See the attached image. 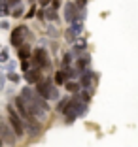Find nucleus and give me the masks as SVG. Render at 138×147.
<instances>
[{
	"mask_svg": "<svg viewBox=\"0 0 138 147\" xmlns=\"http://www.w3.org/2000/svg\"><path fill=\"white\" fill-rule=\"evenodd\" d=\"M76 6H80V8H85V6H87V0H76Z\"/></svg>",
	"mask_w": 138,
	"mask_h": 147,
	"instance_id": "obj_31",
	"label": "nucleus"
},
{
	"mask_svg": "<svg viewBox=\"0 0 138 147\" xmlns=\"http://www.w3.org/2000/svg\"><path fill=\"white\" fill-rule=\"evenodd\" d=\"M23 9H25V6H23V4H17L15 8L12 9V15H13V17H21V15H23Z\"/></svg>",
	"mask_w": 138,
	"mask_h": 147,
	"instance_id": "obj_20",
	"label": "nucleus"
},
{
	"mask_svg": "<svg viewBox=\"0 0 138 147\" xmlns=\"http://www.w3.org/2000/svg\"><path fill=\"white\" fill-rule=\"evenodd\" d=\"M21 68H23V72H27V70L30 68V64H29V59L27 61H23V64H21Z\"/></svg>",
	"mask_w": 138,
	"mask_h": 147,
	"instance_id": "obj_30",
	"label": "nucleus"
},
{
	"mask_svg": "<svg viewBox=\"0 0 138 147\" xmlns=\"http://www.w3.org/2000/svg\"><path fill=\"white\" fill-rule=\"evenodd\" d=\"M72 45H74L76 51H83V49H87V40L85 38H76Z\"/></svg>",
	"mask_w": 138,
	"mask_h": 147,
	"instance_id": "obj_15",
	"label": "nucleus"
},
{
	"mask_svg": "<svg viewBox=\"0 0 138 147\" xmlns=\"http://www.w3.org/2000/svg\"><path fill=\"white\" fill-rule=\"evenodd\" d=\"M53 83L55 81H42V79H40L38 83H36V91L40 92V94L44 96V98H48V92H49V87L53 85Z\"/></svg>",
	"mask_w": 138,
	"mask_h": 147,
	"instance_id": "obj_9",
	"label": "nucleus"
},
{
	"mask_svg": "<svg viewBox=\"0 0 138 147\" xmlns=\"http://www.w3.org/2000/svg\"><path fill=\"white\" fill-rule=\"evenodd\" d=\"M72 59H76V57H74V53H72V51H68L65 57H63V64H61V68H63V70L68 68V66L72 64Z\"/></svg>",
	"mask_w": 138,
	"mask_h": 147,
	"instance_id": "obj_17",
	"label": "nucleus"
},
{
	"mask_svg": "<svg viewBox=\"0 0 138 147\" xmlns=\"http://www.w3.org/2000/svg\"><path fill=\"white\" fill-rule=\"evenodd\" d=\"M32 57H34V66H38V68H42V70H49L51 68V59H49V53L46 51L44 45L38 47V49H34Z\"/></svg>",
	"mask_w": 138,
	"mask_h": 147,
	"instance_id": "obj_4",
	"label": "nucleus"
},
{
	"mask_svg": "<svg viewBox=\"0 0 138 147\" xmlns=\"http://www.w3.org/2000/svg\"><path fill=\"white\" fill-rule=\"evenodd\" d=\"M65 87H66V91L68 92H74V94H76V92H80V87H82V83H76V81H66L65 83Z\"/></svg>",
	"mask_w": 138,
	"mask_h": 147,
	"instance_id": "obj_16",
	"label": "nucleus"
},
{
	"mask_svg": "<svg viewBox=\"0 0 138 147\" xmlns=\"http://www.w3.org/2000/svg\"><path fill=\"white\" fill-rule=\"evenodd\" d=\"M40 123L42 121H38L36 117H29V119H25V126H27V130H29V136H38L40 132H42V126H40Z\"/></svg>",
	"mask_w": 138,
	"mask_h": 147,
	"instance_id": "obj_5",
	"label": "nucleus"
},
{
	"mask_svg": "<svg viewBox=\"0 0 138 147\" xmlns=\"http://www.w3.org/2000/svg\"><path fill=\"white\" fill-rule=\"evenodd\" d=\"M19 59H21V61H27V59H29L30 57V45H27V43H23L21 47H19Z\"/></svg>",
	"mask_w": 138,
	"mask_h": 147,
	"instance_id": "obj_14",
	"label": "nucleus"
},
{
	"mask_svg": "<svg viewBox=\"0 0 138 147\" xmlns=\"http://www.w3.org/2000/svg\"><path fill=\"white\" fill-rule=\"evenodd\" d=\"M0 62H8V49H4V47L0 51Z\"/></svg>",
	"mask_w": 138,
	"mask_h": 147,
	"instance_id": "obj_23",
	"label": "nucleus"
},
{
	"mask_svg": "<svg viewBox=\"0 0 138 147\" xmlns=\"http://www.w3.org/2000/svg\"><path fill=\"white\" fill-rule=\"evenodd\" d=\"M0 28H4V30H10V23H8V21H2V23H0Z\"/></svg>",
	"mask_w": 138,
	"mask_h": 147,
	"instance_id": "obj_32",
	"label": "nucleus"
},
{
	"mask_svg": "<svg viewBox=\"0 0 138 147\" xmlns=\"http://www.w3.org/2000/svg\"><path fill=\"white\" fill-rule=\"evenodd\" d=\"M13 104H15L17 113L23 117V119H29V117H32V115L29 113V109H27V104H25V100H23V96H17V98L13 100Z\"/></svg>",
	"mask_w": 138,
	"mask_h": 147,
	"instance_id": "obj_6",
	"label": "nucleus"
},
{
	"mask_svg": "<svg viewBox=\"0 0 138 147\" xmlns=\"http://www.w3.org/2000/svg\"><path fill=\"white\" fill-rule=\"evenodd\" d=\"M68 104H70V96H61L59 102H57V113H63V115H65Z\"/></svg>",
	"mask_w": 138,
	"mask_h": 147,
	"instance_id": "obj_11",
	"label": "nucleus"
},
{
	"mask_svg": "<svg viewBox=\"0 0 138 147\" xmlns=\"http://www.w3.org/2000/svg\"><path fill=\"white\" fill-rule=\"evenodd\" d=\"M15 66H17V64H15L13 61H8V62H6V70H8V72H13V70H15Z\"/></svg>",
	"mask_w": 138,
	"mask_h": 147,
	"instance_id": "obj_25",
	"label": "nucleus"
},
{
	"mask_svg": "<svg viewBox=\"0 0 138 147\" xmlns=\"http://www.w3.org/2000/svg\"><path fill=\"white\" fill-rule=\"evenodd\" d=\"M40 70H42V68H38V66H32V68H29V70L25 72V79L29 81V85L40 81Z\"/></svg>",
	"mask_w": 138,
	"mask_h": 147,
	"instance_id": "obj_7",
	"label": "nucleus"
},
{
	"mask_svg": "<svg viewBox=\"0 0 138 147\" xmlns=\"http://www.w3.org/2000/svg\"><path fill=\"white\" fill-rule=\"evenodd\" d=\"M82 98L85 100V102H89V100H91V91H87V87H85V91H82Z\"/></svg>",
	"mask_w": 138,
	"mask_h": 147,
	"instance_id": "obj_24",
	"label": "nucleus"
},
{
	"mask_svg": "<svg viewBox=\"0 0 138 147\" xmlns=\"http://www.w3.org/2000/svg\"><path fill=\"white\" fill-rule=\"evenodd\" d=\"M38 19H40V21H42V19H46V8L38 11Z\"/></svg>",
	"mask_w": 138,
	"mask_h": 147,
	"instance_id": "obj_33",
	"label": "nucleus"
},
{
	"mask_svg": "<svg viewBox=\"0 0 138 147\" xmlns=\"http://www.w3.org/2000/svg\"><path fill=\"white\" fill-rule=\"evenodd\" d=\"M34 13H36V8H34V6H32V8L29 9V13H27L25 17H27V19H29V17H34Z\"/></svg>",
	"mask_w": 138,
	"mask_h": 147,
	"instance_id": "obj_29",
	"label": "nucleus"
},
{
	"mask_svg": "<svg viewBox=\"0 0 138 147\" xmlns=\"http://www.w3.org/2000/svg\"><path fill=\"white\" fill-rule=\"evenodd\" d=\"M61 4H63V0H51V8H55V9H59Z\"/></svg>",
	"mask_w": 138,
	"mask_h": 147,
	"instance_id": "obj_26",
	"label": "nucleus"
},
{
	"mask_svg": "<svg viewBox=\"0 0 138 147\" xmlns=\"http://www.w3.org/2000/svg\"><path fill=\"white\" fill-rule=\"evenodd\" d=\"M59 98H61L59 85H51L49 87V92H48V100H59Z\"/></svg>",
	"mask_w": 138,
	"mask_h": 147,
	"instance_id": "obj_13",
	"label": "nucleus"
},
{
	"mask_svg": "<svg viewBox=\"0 0 138 147\" xmlns=\"http://www.w3.org/2000/svg\"><path fill=\"white\" fill-rule=\"evenodd\" d=\"M0 136H2L6 145H15V136L17 134H15V130H13L10 119L6 121L4 117H0Z\"/></svg>",
	"mask_w": 138,
	"mask_h": 147,
	"instance_id": "obj_2",
	"label": "nucleus"
},
{
	"mask_svg": "<svg viewBox=\"0 0 138 147\" xmlns=\"http://www.w3.org/2000/svg\"><path fill=\"white\" fill-rule=\"evenodd\" d=\"M4 87H6V76H4V74H0V91H2Z\"/></svg>",
	"mask_w": 138,
	"mask_h": 147,
	"instance_id": "obj_27",
	"label": "nucleus"
},
{
	"mask_svg": "<svg viewBox=\"0 0 138 147\" xmlns=\"http://www.w3.org/2000/svg\"><path fill=\"white\" fill-rule=\"evenodd\" d=\"M8 79H10V81L13 83V85H15V83H19V79H21V76H19V74H15V72H10Z\"/></svg>",
	"mask_w": 138,
	"mask_h": 147,
	"instance_id": "obj_21",
	"label": "nucleus"
},
{
	"mask_svg": "<svg viewBox=\"0 0 138 147\" xmlns=\"http://www.w3.org/2000/svg\"><path fill=\"white\" fill-rule=\"evenodd\" d=\"M65 38H66V42H68V43H74V40L78 38V34H76L72 28H68V30L65 32Z\"/></svg>",
	"mask_w": 138,
	"mask_h": 147,
	"instance_id": "obj_19",
	"label": "nucleus"
},
{
	"mask_svg": "<svg viewBox=\"0 0 138 147\" xmlns=\"http://www.w3.org/2000/svg\"><path fill=\"white\" fill-rule=\"evenodd\" d=\"M27 40H32V32L29 30V26H27V25L15 26V28H13V32H12V38H10L12 45H13V47H21Z\"/></svg>",
	"mask_w": 138,
	"mask_h": 147,
	"instance_id": "obj_1",
	"label": "nucleus"
},
{
	"mask_svg": "<svg viewBox=\"0 0 138 147\" xmlns=\"http://www.w3.org/2000/svg\"><path fill=\"white\" fill-rule=\"evenodd\" d=\"M38 4L42 8H48V6H51V0H38Z\"/></svg>",
	"mask_w": 138,
	"mask_h": 147,
	"instance_id": "obj_28",
	"label": "nucleus"
},
{
	"mask_svg": "<svg viewBox=\"0 0 138 147\" xmlns=\"http://www.w3.org/2000/svg\"><path fill=\"white\" fill-rule=\"evenodd\" d=\"M8 119H10V123H12V126H13V130H15V134H17V136H23V134L27 132L25 123L21 121L23 117L17 113V109H13L12 104L8 106Z\"/></svg>",
	"mask_w": 138,
	"mask_h": 147,
	"instance_id": "obj_3",
	"label": "nucleus"
},
{
	"mask_svg": "<svg viewBox=\"0 0 138 147\" xmlns=\"http://www.w3.org/2000/svg\"><path fill=\"white\" fill-rule=\"evenodd\" d=\"M76 11H78V6L74 4V2L65 4V19L68 23H74V19H76Z\"/></svg>",
	"mask_w": 138,
	"mask_h": 147,
	"instance_id": "obj_8",
	"label": "nucleus"
},
{
	"mask_svg": "<svg viewBox=\"0 0 138 147\" xmlns=\"http://www.w3.org/2000/svg\"><path fill=\"white\" fill-rule=\"evenodd\" d=\"M66 79H68V78H66V74H65V70H59V72H57L55 74V78H53V81H55V85H65V83H66Z\"/></svg>",
	"mask_w": 138,
	"mask_h": 147,
	"instance_id": "obj_12",
	"label": "nucleus"
},
{
	"mask_svg": "<svg viewBox=\"0 0 138 147\" xmlns=\"http://www.w3.org/2000/svg\"><path fill=\"white\" fill-rule=\"evenodd\" d=\"M93 79H95V74L91 72V68H87L85 72L80 76V83H82V87H89L91 83H93Z\"/></svg>",
	"mask_w": 138,
	"mask_h": 147,
	"instance_id": "obj_10",
	"label": "nucleus"
},
{
	"mask_svg": "<svg viewBox=\"0 0 138 147\" xmlns=\"http://www.w3.org/2000/svg\"><path fill=\"white\" fill-rule=\"evenodd\" d=\"M46 32H48L51 38H57V36H59V30H57L55 26H48V28H46Z\"/></svg>",
	"mask_w": 138,
	"mask_h": 147,
	"instance_id": "obj_22",
	"label": "nucleus"
},
{
	"mask_svg": "<svg viewBox=\"0 0 138 147\" xmlns=\"http://www.w3.org/2000/svg\"><path fill=\"white\" fill-rule=\"evenodd\" d=\"M70 28H72L76 34H82V32H83V21H74V23H70Z\"/></svg>",
	"mask_w": 138,
	"mask_h": 147,
	"instance_id": "obj_18",
	"label": "nucleus"
}]
</instances>
